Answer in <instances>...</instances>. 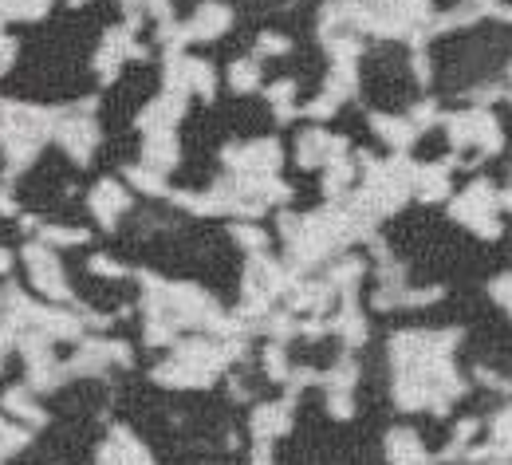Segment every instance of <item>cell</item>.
<instances>
[{"mask_svg": "<svg viewBox=\"0 0 512 465\" xmlns=\"http://www.w3.org/2000/svg\"><path fill=\"white\" fill-rule=\"evenodd\" d=\"M229 24V8L225 4H201V12L186 24L190 36H221V28Z\"/></svg>", "mask_w": 512, "mask_h": 465, "instance_id": "7a4b0ae2", "label": "cell"}, {"mask_svg": "<svg viewBox=\"0 0 512 465\" xmlns=\"http://www.w3.org/2000/svg\"><path fill=\"white\" fill-rule=\"evenodd\" d=\"M28 268H32V280H36V288H40V292H48V296L64 300L67 296L64 272H60V261H56V253H52V249L32 245V249H28Z\"/></svg>", "mask_w": 512, "mask_h": 465, "instance_id": "6da1fadb", "label": "cell"}, {"mask_svg": "<svg viewBox=\"0 0 512 465\" xmlns=\"http://www.w3.org/2000/svg\"><path fill=\"white\" fill-rule=\"evenodd\" d=\"M335 83H339V91H347V87H351V75H335ZM327 95H331V99H327V107H323V111H331V107H335V99H339V95H335V87H331Z\"/></svg>", "mask_w": 512, "mask_h": 465, "instance_id": "277c9868", "label": "cell"}, {"mask_svg": "<svg viewBox=\"0 0 512 465\" xmlns=\"http://www.w3.org/2000/svg\"><path fill=\"white\" fill-rule=\"evenodd\" d=\"M91 209L103 217V225H111V217H115L119 209H127V194H123V186L103 182V186L95 190V198H91Z\"/></svg>", "mask_w": 512, "mask_h": 465, "instance_id": "3957f363", "label": "cell"}]
</instances>
